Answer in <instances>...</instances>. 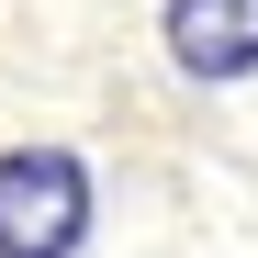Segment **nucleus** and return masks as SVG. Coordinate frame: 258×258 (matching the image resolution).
I'll return each mask as SVG.
<instances>
[{
  "instance_id": "nucleus-1",
  "label": "nucleus",
  "mask_w": 258,
  "mask_h": 258,
  "mask_svg": "<svg viewBox=\"0 0 258 258\" xmlns=\"http://www.w3.org/2000/svg\"><path fill=\"white\" fill-rule=\"evenodd\" d=\"M79 236H90L79 157H56V146L0 157V258H79Z\"/></svg>"
},
{
  "instance_id": "nucleus-2",
  "label": "nucleus",
  "mask_w": 258,
  "mask_h": 258,
  "mask_svg": "<svg viewBox=\"0 0 258 258\" xmlns=\"http://www.w3.org/2000/svg\"><path fill=\"white\" fill-rule=\"evenodd\" d=\"M168 56L191 79H247L258 68V0H168Z\"/></svg>"
}]
</instances>
